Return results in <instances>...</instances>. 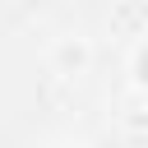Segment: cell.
I'll use <instances>...</instances> for the list:
<instances>
[{
  "label": "cell",
  "instance_id": "6da1fadb",
  "mask_svg": "<svg viewBox=\"0 0 148 148\" xmlns=\"http://www.w3.org/2000/svg\"><path fill=\"white\" fill-rule=\"evenodd\" d=\"M134 74H139V83L148 88V42L139 46V56H134Z\"/></svg>",
  "mask_w": 148,
  "mask_h": 148
},
{
  "label": "cell",
  "instance_id": "7a4b0ae2",
  "mask_svg": "<svg viewBox=\"0 0 148 148\" xmlns=\"http://www.w3.org/2000/svg\"><path fill=\"white\" fill-rule=\"evenodd\" d=\"M60 65H83V46H65L60 51Z\"/></svg>",
  "mask_w": 148,
  "mask_h": 148
}]
</instances>
